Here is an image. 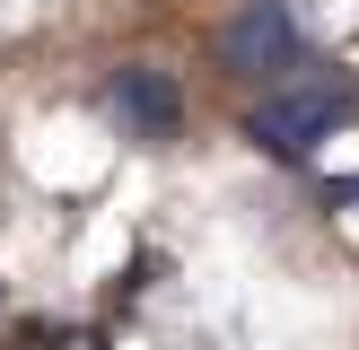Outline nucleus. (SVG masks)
<instances>
[{
  "label": "nucleus",
  "mask_w": 359,
  "mask_h": 350,
  "mask_svg": "<svg viewBox=\"0 0 359 350\" xmlns=\"http://www.w3.org/2000/svg\"><path fill=\"white\" fill-rule=\"evenodd\" d=\"M333 114H342V88H280V97L255 105V122H245V140L272 158H307L316 140L333 132Z\"/></svg>",
  "instance_id": "1"
},
{
  "label": "nucleus",
  "mask_w": 359,
  "mask_h": 350,
  "mask_svg": "<svg viewBox=\"0 0 359 350\" xmlns=\"http://www.w3.org/2000/svg\"><path fill=\"white\" fill-rule=\"evenodd\" d=\"M219 52H228V70H290L298 62V18H290V0H245V9L228 18Z\"/></svg>",
  "instance_id": "2"
},
{
  "label": "nucleus",
  "mask_w": 359,
  "mask_h": 350,
  "mask_svg": "<svg viewBox=\"0 0 359 350\" xmlns=\"http://www.w3.org/2000/svg\"><path fill=\"white\" fill-rule=\"evenodd\" d=\"M114 114L132 122L140 140H175V122H184V97H175V79H167V70H149V62H140V70H123V79H114Z\"/></svg>",
  "instance_id": "3"
}]
</instances>
